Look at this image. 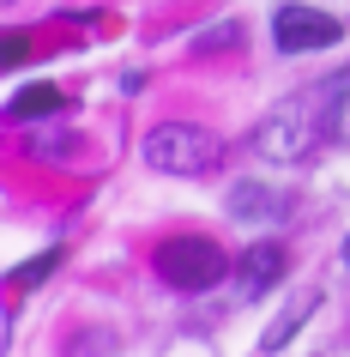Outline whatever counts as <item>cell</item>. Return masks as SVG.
Wrapping results in <instances>:
<instances>
[{"label":"cell","mask_w":350,"mask_h":357,"mask_svg":"<svg viewBox=\"0 0 350 357\" xmlns=\"http://www.w3.org/2000/svg\"><path fill=\"white\" fill-rule=\"evenodd\" d=\"M42 115H61V91L55 85H24L13 97V121H42Z\"/></svg>","instance_id":"obj_9"},{"label":"cell","mask_w":350,"mask_h":357,"mask_svg":"<svg viewBox=\"0 0 350 357\" xmlns=\"http://www.w3.org/2000/svg\"><path fill=\"white\" fill-rule=\"evenodd\" d=\"M314 309H320V291H296V297L284 303V315H278L272 327L260 333V351H278V345H290V339L302 333V321H308Z\"/></svg>","instance_id":"obj_7"},{"label":"cell","mask_w":350,"mask_h":357,"mask_svg":"<svg viewBox=\"0 0 350 357\" xmlns=\"http://www.w3.org/2000/svg\"><path fill=\"white\" fill-rule=\"evenodd\" d=\"M344 266H350V236H344Z\"/></svg>","instance_id":"obj_13"},{"label":"cell","mask_w":350,"mask_h":357,"mask_svg":"<svg viewBox=\"0 0 350 357\" xmlns=\"http://www.w3.org/2000/svg\"><path fill=\"white\" fill-rule=\"evenodd\" d=\"M278 273H284V255H278V243H254V248L236 261V284H241V297H260V291H272Z\"/></svg>","instance_id":"obj_6"},{"label":"cell","mask_w":350,"mask_h":357,"mask_svg":"<svg viewBox=\"0 0 350 357\" xmlns=\"http://www.w3.org/2000/svg\"><path fill=\"white\" fill-rule=\"evenodd\" d=\"M236 37H241L236 24H218V31H212V37H200V43H193V49H218V43H236Z\"/></svg>","instance_id":"obj_12"},{"label":"cell","mask_w":350,"mask_h":357,"mask_svg":"<svg viewBox=\"0 0 350 357\" xmlns=\"http://www.w3.org/2000/svg\"><path fill=\"white\" fill-rule=\"evenodd\" d=\"M314 146H320V121H314V103H308V97L278 103V109L254 128V151L266 158V164H302Z\"/></svg>","instance_id":"obj_2"},{"label":"cell","mask_w":350,"mask_h":357,"mask_svg":"<svg viewBox=\"0 0 350 357\" xmlns=\"http://www.w3.org/2000/svg\"><path fill=\"white\" fill-rule=\"evenodd\" d=\"M145 164L164 169V176H212L223 164V139L193 128V121H164L145 139Z\"/></svg>","instance_id":"obj_1"},{"label":"cell","mask_w":350,"mask_h":357,"mask_svg":"<svg viewBox=\"0 0 350 357\" xmlns=\"http://www.w3.org/2000/svg\"><path fill=\"white\" fill-rule=\"evenodd\" d=\"M79 151V133L61 128L55 115H42V121H31V158H42V164H67Z\"/></svg>","instance_id":"obj_8"},{"label":"cell","mask_w":350,"mask_h":357,"mask_svg":"<svg viewBox=\"0 0 350 357\" xmlns=\"http://www.w3.org/2000/svg\"><path fill=\"white\" fill-rule=\"evenodd\" d=\"M157 273H164V284H175V291H212V284L230 273V255H223L212 236H169V243L157 248Z\"/></svg>","instance_id":"obj_3"},{"label":"cell","mask_w":350,"mask_h":357,"mask_svg":"<svg viewBox=\"0 0 350 357\" xmlns=\"http://www.w3.org/2000/svg\"><path fill=\"white\" fill-rule=\"evenodd\" d=\"M284 212H290L284 188H260V182H236L230 188V218H241V225H272Z\"/></svg>","instance_id":"obj_5"},{"label":"cell","mask_w":350,"mask_h":357,"mask_svg":"<svg viewBox=\"0 0 350 357\" xmlns=\"http://www.w3.org/2000/svg\"><path fill=\"white\" fill-rule=\"evenodd\" d=\"M61 255H42V261H31V266H19V284H42L49 279V266H55Z\"/></svg>","instance_id":"obj_11"},{"label":"cell","mask_w":350,"mask_h":357,"mask_svg":"<svg viewBox=\"0 0 350 357\" xmlns=\"http://www.w3.org/2000/svg\"><path fill=\"white\" fill-rule=\"evenodd\" d=\"M338 31H344V24L332 19V13H320V6H278V19H272V43L284 55L326 49V43H338Z\"/></svg>","instance_id":"obj_4"},{"label":"cell","mask_w":350,"mask_h":357,"mask_svg":"<svg viewBox=\"0 0 350 357\" xmlns=\"http://www.w3.org/2000/svg\"><path fill=\"white\" fill-rule=\"evenodd\" d=\"M326 133L338 139V146H350V85H344V91H332V103H326Z\"/></svg>","instance_id":"obj_10"}]
</instances>
